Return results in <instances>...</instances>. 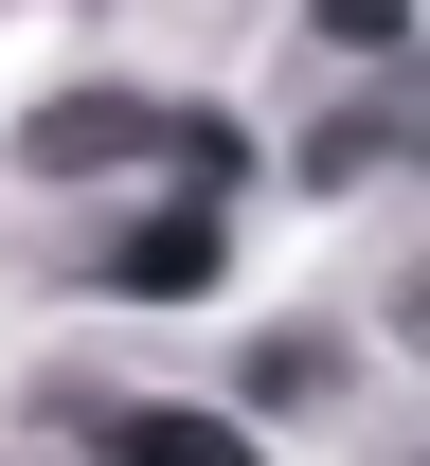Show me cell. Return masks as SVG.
Masks as SVG:
<instances>
[{
  "label": "cell",
  "mask_w": 430,
  "mask_h": 466,
  "mask_svg": "<svg viewBox=\"0 0 430 466\" xmlns=\"http://www.w3.org/2000/svg\"><path fill=\"white\" fill-rule=\"evenodd\" d=\"M305 36L359 55V72H395V55H413V0H305Z\"/></svg>",
  "instance_id": "52a82bcc"
},
{
  "label": "cell",
  "mask_w": 430,
  "mask_h": 466,
  "mask_svg": "<svg viewBox=\"0 0 430 466\" xmlns=\"http://www.w3.org/2000/svg\"><path fill=\"white\" fill-rule=\"evenodd\" d=\"M251 179H269V144H251L234 108H162V198H197V216H234Z\"/></svg>",
  "instance_id": "5b68a950"
},
{
  "label": "cell",
  "mask_w": 430,
  "mask_h": 466,
  "mask_svg": "<svg viewBox=\"0 0 430 466\" xmlns=\"http://www.w3.org/2000/svg\"><path fill=\"white\" fill-rule=\"evenodd\" d=\"M90 431H108V466H269L251 412H180V395H108Z\"/></svg>",
  "instance_id": "277c9868"
},
{
  "label": "cell",
  "mask_w": 430,
  "mask_h": 466,
  "mask_svg": "<svg viewBox=\"0 0 430 466\" xmlns=\"http://www.w3.org/2000/svg\"><path fill=\"white\" fill-rule=\"evenodd\" d=\"M144 162H162V90H125V72L36 90V108L0 126V179H144Z\"/></svg>",
  "instance_id": "6da1fadb"
},
{
  "label": "cell",
  "mask_w": 430,
  "mask_h": 466,
  "mask_svg": "<svg viewBox=\"0 0 430 466\" xmlns=\"http://www.w3.org/2000/svg\"><path fill=\"white\" fill-rule=\"evenodd\" d=\"M125 305H215L234 288V216H197V198H162V216H125L108 251H90Z\"/></svg>",
  "instance_id": "7a4b0ae2"
},
{
  "label": "cell",
  "mask_w": 430,
  "mask_h": 466,
  "mask_svg": "<svg viewBox=\"0 0 430 466\" xmlns=\"http://www.w3.org/2000/svg\"><path fill=\"white\" fill-rule=\"evenodd\" d=\"M341 395V323H251L234 341V412H323Z\"/></svg>",
  "instance_id": "8992f818"
},
{
  "label": "cell",
  "mask_w": 430,
  "mask_h": 466,
  "mask_svg": "<svg viewBox=\"0 0 430 466\" xmlns=\"http://www.w3.org/2000/svg\"><path fill=\"white\" fill-rule=\"evenodd\" d=\"M395 162H413V90L376 72L359 108H323L305 144H287V198H359V179H395Z\"/></svg>",
  "instance_id": "3957f363"
}]
</instances>
